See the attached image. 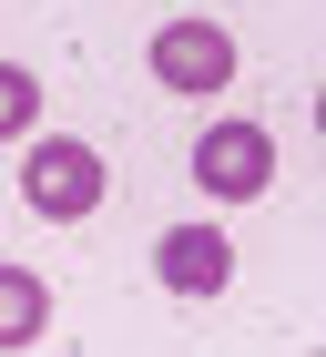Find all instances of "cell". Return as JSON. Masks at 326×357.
I'll return each instance as SVG.
<instances>
[{
    "label": "cell",
    "mask_w": 326,
    "mask_h": 357,
    "mask_svg": "<svg viewBox=\"0 0 326 357\" xmlns=\"http://www.w3.org/2000/svg\"><path fill=\"white\" fill-rule=\"evenodd\" d=\"M316 133H326V82H316Z\"/></svg>",
    "instance_id": "obj_7"
},
{
    "label": "cell",
    "mask_w": 326,
    "mask_h": 357,
    "mask_svg": "<svg viewBox=\"0 0 326 357\" xmlns=\"http://www.w3.org/2000/svg\"><path fill=\"white\" fill-rule=\"evenodd\" d=\"M41 327H52V286L31 266H0V347H31Z\"/></svg>",
    "instance_id": "obj_5"
},
{
    "label": "cell",
    "mask_w": 326,
    "mask_h": 357,
    "mask_svg": "<svg viewBox=\"0 0 326 357\" xmlns=\"http://www.w3.org/2000/svg\"><path fill=\"white\" fill-rule=\"evenodd\" d=\"M275 184V133L255 123V112H224V123H204L194 133V194L204 204H255V194Z\"/></svg>",
    "instance_id": "obj_2"
},
{
    "label": "cell",
    "mask_w": 326,
    "mask_h": 357,
    "mask_svg": "<svg viewBox=\"0 0 326 357\" xmlns=\"http://www.w3.org/2000/svg\"><path fill=\"white\" fill-rule=\"evenodd\" d=\"M102 194H112V164L92 153L82 133H41L21 153V204L41 225H82V215H102Z\"/></svg>",
    "instance_id": "obj_1"
},
{
    "label": "cell",
    "mask_w": 326,
    "mask_h": 357,
    "mask_svg": "<svg viewBox=\"0 0 326 357\" xmlns=\"http://www.w3.org/2000/svg\"><path fill=\"white\" fill-rule=\"evenodd\" d=\"M153 275H163V296H224V286H235V235H224L215 215H184V225H163Z\"/></svg>",
    "instance_id": "obj_4"
},
{
    "label": "cell",
    "mask_w": 326,
    "mask_h": 357,
    "mask_svg": "<svg viewBox=\"0 0 326 357\" xmlns=\"http://www.w3.org/2000/svg\"><path fill=\"white\" fill-rule=\"evenodd\" d=\"M235 72H244V52H235V31H224V21H163V31H153V82H163V92L215 102Z\"/></svg>",
    "instance_id": "obj_3"
},
{
    "label": "cell",
    "mask_w": 326,
    "mask_h": 357,
    "mask_svg": "<svg viewBox=\"0 0 326 357\" xmlns=\"http://www.w3.org/2000/svg\"><path fill=\"white\" fill-rule=\"evenodd\" d=\"M41 123V72H21V61H0V143L31 133Z\"/></svg>",
    "instance_id": "obj_6"
}]
</instances>
